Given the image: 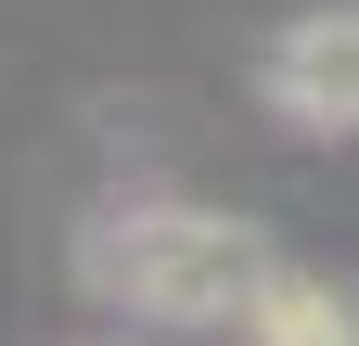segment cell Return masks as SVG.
<instances>
[{
    "label": "cell",
    "instance_id": "6da1fadb",
    "mask_svg": "<svg viewBox=\"0 0 359 346\" xmlns=\"http://www.w3.org/2000/svg\"><path fill=\"white\" fill-rule=\"evenodd\" d=\"M90 295L128 321H167V333H231L244 295L269 270V231L218 219V205H116V219H90Z\"/></svg>",
    "mask_w": 359,
    "mask_h": 346
},
{
    "label": "cell",
    "instance_id": "7a4b0ae2",
    "mask_svg": "<svg viewBox=\"0 0 359 346\" xmlns=\"http://www.w3.org/2000/svg\"><path fill=\"white\" fill-rule=\"evenodd\" d=\"M257 90H269V116H283V128L346 141V128H359V0H346V13H295L283 39H269Z\"/></svg>",
    "mask_w": 359,
    "mask_h": 346
},
{
    "label": "cell",
    "instance_id": "3957f363",
    "mask_svg": "<svg viewBox=\"0 0 359 346\" xmlns=\"http://www.w3.org/2000/svg\"><path fill=\"white\" fill-rule=\"evenodd\" d=\"M231 333H244V346H359V295L321 282V270H295V256H269Z\"/></svg>",
    "mask_w": 359,
    "mask_h": 346
}]
</instances>
